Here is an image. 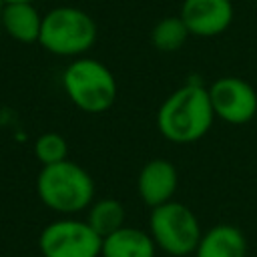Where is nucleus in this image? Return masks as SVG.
<instances>
[{
	"label": "nucleus",
	"mask_w": 257,
	"mask_h": 257,
	"mask_svg": "<svg viewBox=\"0 0 257 257\" xmlns=\"http://www.w3.org/2000/svg\"><path fill=\"white\" fill-rule=\"evenodd\" d=\"M213 118L215 110L209 88L199 82H187L163 100L157 112V126L167 141L187 145L205 137Z\"/></svg>",
	"instance_id": "nucleus-1"
},
{
	"label": "nucleus",
	"mask_w": 257,
	"mask_h": 257,
	"mask_svg": "<svg viewBox=\"0 0 257 257\" xmlns=\"http://www.w3.org/2000/svg\"><path fill=\"white\" fill-rule=\"evenodd\" d=\"M36 193L48 209L62 215H74L92 203L94 183L88 171L66 159L42 167L36 179Z\"/></svg>",
	"instance_id": "nucleus-2"
},
{
	"label": "nucleus",
	"mask_w": 257,
	"mask_h": 257,
	"mask_svg": "<svg viewBox=\"0 0 257 257\" xmlns=\"http://www.w3.org/2000/svg\"><path fill=\"white\" fill-rule=\"evenodd\" d=\"M62 86L72 104L90 114L108 110L116 98L114 74L96 58H74L64 68Z\"/></svg>",
	"instance_id": "nucleus-3"
},
{
	"label": "nucleus",
	"mask_w": 257,
	"mask_h": 257,
	"mask_svg": "<svg viewBox=\"0 0 257 257\" xmlns=\"http://www.w3.org/2000/svg\"><path fill=\"white\" fill-rule=\"evenodd\" d=\"M96 40V22L76 6H56L42 16L40 46L56 56H80Z\"/></svg>",
	"instance_id": "nucleus-4"
},
{
	"label": "nucleus",
	"mask_w": 257,
	"mask_h": 257,
	"mask_svg": "<svg viewBox=\"0 0 257 257\" xmlns=\"http://www.w3.org/2000/svg\"><path fill=\"white\" fill-rule=\"evenodd\" d=\"M149 229L155 245L175 257L195 253L203 237L195 213L179 201L155 207L149 217Z\"/></svg>",
	"instance_id": "nucleus-5"
},
{
	"label": "nucleus",
	"mask_w": 257,
	"mask_h": 257,
	"mask_svg": "<svg viewBox=\"0 0 257 257\" xmlns=\"http://www.w3.org/2000/svg\"><path fill=\"white\" fill-rule=\"evenodd\" d=\"M38 247L44 257H100L102 237L86 221L58 219L42 229Z\"/></svg>",
	"instance_id": "nucleus-6"
},
{
	"label": "nucleus",
	"mask_w": 257,
	"mask_h": 257,
	"mask_svg": "<svg viewBox=\"0 0 257 257\" xmlns=\"http://www.w3.org/2000/svg\"><path fill=\"white\" fill-rule=\"evenodd\" d=\"M215 116L231 124H245L257 114V92L239 76H221L209 86Z\"/></svg>",
	"instance_id": "nucleus-7"
},
{
	"label": "nucleus",
	"mask_w": 257,
	"mask_h": 257,
	"mask_svg": "<svg viewBox=\"0 0 257 257\" xmlns=\"http://www.w3.org/2000/svg\"><path fill=\"white\" fill-rule=\"evenodd\" d=\"M179 16L193 36L211 38L231 26L235 8L231 0H183Z\"/></svg>",
	"instance_id": "nucleus-8"
},
{
	"label": "nucleus",
	"mask_w": 257,
	"mask_h": 257,
	"mask_svg": "<svg viewBox=\"0 0 257 257\" xmlns=\"http://www.w3.org/2000/svg\"><path fill=\"white\" fill-rule=\"evenodd\" d=\"M177 169L167 159H153L149 161L139 175L137 187L139 195L151 209L165 205L173 201V195L177 191Z\"/></svg>",
	"instance_id": "nucleus-9"
},
{
	"label": "nucleus",
	"mask_w": 257,
	"mask_h": 257,
	"mask_svg": "<svg viewBox=\"0 0 257 257\" xmlns=\"http://www.w3.org/2000/svg\"><path fill=\"white\" fill-rule=\"evenodd\" d=\"M195 257H247L245 235L233 225H215L203 233Z\"/></svg>",
	"instance_id": "nucleus-10"
},
{
	"label": "nucleus",
	"mask_w": 257,
	"mask_h": 257,
	"mask_svg": "<svg viewBox=\"0 0 257 257\" xmlns=\"http://www.w3.org/2000/svg\"><path fill=\"white\" fill-rule=\"evenodd\" d=\"M0 26L16 42L32 44L40 38L42 16L34 4H4L0 12Z\"/></svg>",
	"instance_id": "nucleus-11"
},
{
	"label": "nucleus",
	"mask_w": 257,
	"mask_h": 257,
	"mask_svg": "<svg viewBox=\"0 0 257 257\" xmlns=\"http://www.w3.org/2000/svg\"><path fill=\"white\" fill-rule=\"evenodd\" d=\"M100 257H155V241L151 233L124 225L102 239Z\"/></svg>",
	"instance_id": "nucleus-12"
},
{
	"label": "nucleus",
	"mask_w": 257,
	"mask_h": 257,
	"mask_svg": "<svg viewBox=\"0 0 257 257\" xmlns=\"http://www.w3.org/2000/svg\"><path fill=\"white\" fill-rule=\"evenodd\" d=\"M86 223L104 239L110 233L124 227V207L116 199H100L90 205Z\"/></svg>",
	"instance_id": "nucleus-13"
},
{
	"label": "nucleus",
	"mask_w": 257,
	"mask_h": 257,
	"mask_svg": "<svg viewBox=\"0 0 257 257\" xmlns=\"http://www.w3.org/2000/svg\"><path fill=\"white\" fill-rule=\"evenodd\" d=\"M189 36H191V32L185 26L181 16H165L151 30V42L161 52H175V50H179L187 42Z\"/></svg>",
	"instance_id": "nucleus-14"
},
{
	"label": "nucleus",
	"mask_w": 257,
	"mask_h": 257,
	"mask_svg": "<svg viewBox=\"0 0 257 257\" xmlns=\"http://www.w3.org/2000/svg\"><path fill=\"white\" fill-rule=\"evenodd\" d=\"M34 157L42 163V167L56 165L60 161H66L68 145L58 133H44L34 143Z\"/></svg>",
	"instance_id": "nucleus-15"
},
{
	"label": "nucleus",
	"mask_w": 257,
	"mask_h": 257,
	"mask_svg": "<svg viewBox=\"0 0 257 257\" xmlns=\"http://www.w3.org/2000/svg\"><path fill=\"white\" fill-rule=\"evenodd\" d=\"M4 4H34V0H4Z\"/></svg>",
	"instance_id": "nucleus-16"
},
{
	"label": "nucleus",
	"mask_w": 257,
	"mask_h": 257,
	"mask_svg": "<svg viewBox=\"0 0 257 257\" xmlns=\"http://www.w3.org/2000/svg\"><path fill=\"white\" fill-rule=\"evenodd\" d=\"M2 8H4V0H0V12H2Z\"/></svg>",
	"instance_id": "nucleus-17"
}]
</instances>
